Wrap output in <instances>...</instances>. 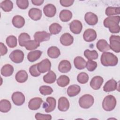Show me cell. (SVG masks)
<instances>
[{"label":"cell","instance_id":"d4e9b609","mask_svg":"<svg viewBox=\"0 0 120 120\" xmlns=\"http://www.w3.org/2000/svg\"><path fill=\"white\" fill-rule=\"evenodd\" d=\"M59 17L60 20L64 22H68L72 17V12L67 9H63L61 10L59 15Z\"/></svg>","mask_w":120,"mask_h":120},{"label":"cell","instance_id":"7a4b0ae2","mask_svg":"<svg viewBox=\"0 0 120 120\" xmlns=\"http://www.w3.org/2000/svg\"><path fill=\"white\" fill-rule=\"evenodd\" d=\"M100 60L104 66H115L118 63V59L112 53L105 52L101 55Z\"/></svg>","mask_w":120,"mask_h":120},{"label":"cell","instance_id":"d6986e66","mask_svg":"<svg viewBox=\"0 0 120 120\" xmlns=\"http://www.w3.org/2000/svg\"><path fill=\"white\" fill-rule=\"evenodd\" d=\"M117 82L112 79L107 81L103 87V90L106 92L115 90L117 87Z\"/></svg>","mask_w":120,"mask_h":120},{"label":"cell","instance_id":"8992f818","mask_svg":"<svg viewBox=\"0 0 120 120\" xmlns=\"http://www.w3.org/2000/svg\"><path fill=\"white\" fill-rule=\"evenodd\" d=\"M24 53L20 50H15L11 52L9 57L10 60L15 63L22 62L24 59Z\"/></svg>","mask_w":120,"mask_h":120},{"label":"cell","instance_id":"ee69618b","mask_svg":"<svg viewBox=\"0 0 120 120\" xmlns=\"http://www.w3.org/2000/svg\"><path fill=\"white\" fill-rule=\"evenodd\" d=\"M29 72L30 75L34 77H37L40 75V73L38 71L37 64L32 65L29 68Z\"/></svg>","mask_w":120,"mask_h":120},{"label":"cell","instance_id":"484cf974","mask_svg":"<svg viewBox=\"0 0 120 120\" xmlns=\"http://www.w3.org/2000/svg\"><path fill=\"white\" fill-rule=\"evenodd\" d=\"M12 23L15 27L21 28L25 24V19L22 16L15 15L12 19Z\"/></svg>","mask_w":120,"mask_h":120},{"label":"cell","instance_id":"8d00e7d4","mask_svg":"<svg viewBox=\"0 0 120 120\" xmlns=\"http://www.w3.org/2000/svg\"><path fill=\"white\" fill-rule=\"evenodd\" d=\"M40 45V43L35 40H30L25 44V47L27 50H33Z\"/></svg>","mask_w":120,"mask_h":120},{"label":"cell","instance_id":"cb8c5ba5","mask_svg":"<svg viewBox=\"0 0 120 120\" xmlns=\"http://www.w3.org/2000/svg\"><path fill=\"white\" fill-rule=\"evenodd\" d=\"M96 47L99 51L102 52H105L111 49L107 41L103 39H100L98 41Z\"/></svg>","mask_w":120,"mask_h":120},{"label":"cell","instance_id":"7c38bea8","mask_svg":"<svg viewBox=\"0 0 120 120\" xmlns=\"http://www.w3.org/2000/svg\"><path fill=\"white\" fill-rule=\"evenodd\" d=\"M51 34L45 31H37L34 35V38L36 41L38 42H42L49 40L50 38Z\"/></svg>","mask_w":120,"mask_h":120},{"label":"cell","instance_id":"b9f144b4","mask_svg":"<svg viewBox=\"0 0 120 120\" xmlns=\"http://www.w3.org/2000/svg\"><path fill=\"white\" fill-rule=\"evenodd\" d=\"M39 90L40 93L45 96L50 95L53 92L52 89L51 87L46 85H43L40 86Z\"/></svg>","mask_w":120,"mask_h":120},{"label":"cell","instance_id":"e575fe53","mask_svg":"<svg viewBox=\"0 0 120 120\" xmlns=\"http://www.w3.org/2000/svg\"><path fill=\"white\" fill-rule=\"evenodd\" d=\"M70 82L69 78L66 75H60L57 80L58 85L61 87H64L67 86Z\"/></svg>","mask_w":120,"mask_h":120},{"label":"cell","instance_id":"681fc988","mask_svg":"<svg viewBox=\"0 0 120 120\" xmlns=\"http://www.w3.org/2000/svg\"><path fill=\"white\" fill-rule=\"evenodd\" d=\"M31 2L33 5H35L36 6H40L43 3V2H44V0H32Z\"/></svg>","mask_w":120,"mask_h":120},{"label":"cell","instance_id":"e0dca14e","mask_svg":"<svg viewBox=\"0 0 120 120\" xmlns=\"http://www.w3.org/2000/svg\"><path fill=\"white\" fill-rule=\"evenodd\" d=\"M74 41L73 37L69 33L63 34L60 38V43L64 46H69L73 44Z\"/></svg>","mask_w":120,"mask_h":120},{"label":"cell","instance_id":"52a82bcc","mask_svg":"<svg viewBox=\"0 0 120 120\" xmlns=\"http://www.w3.org/2000/svg\"><path fill=\"white\" fill-rule=\"evenodd\" d=\"M56 101L54 98L50 97L46 99V102L44 103L43 107L46 112H50L53 111L56 107Z\"/></svg>","mask_w":120,"mask_h":120},{"label":"cell","instance_id":"44dd1931","mask_svg":"<svg viewBox=\"0 0 120 120\" xmlns=\"http://www.w3.org/2000/svg\"><path fill=\"white\" fill-rule=\"evenodd\" d=\"M71 69V64L68 60H61L58 66V70L60 72L65 73L69 72Z\"/></svg>","mask_w":120,"mask_h":120},{"label":"cell","instance_id":"1f68e13d","mask_svg":"<svg viewBox=\"0 0 120 120\" xmlns=\"http://www.w3.org/2000/svg\"><path fill=\"white\" fill-rule=\"evenodd\" d=\"M11 109V104L7 99H2L0 102V111L2 112L6 113Z\"/></svg>","mask_w":120,"mask_h":120},{"label":"cell","instance_id":"8fae6325","mask_svg":"<svg viewBox=\"0 0 120 120\" xmlns=\"http://www.w3.org/2000/svg\"><path fill=\"white\" fill-rule=\"evenodd\" d=\"M97 33L92 29H88L85 30L83 34L84 40L88 42H91L94 41L97 38Z\"/></svg>","mask_w":120,"mask_h":120},{"label":"cell","instance_id":"2e32d148","mask_svg":"<svg viewBox=\"0 0 120 120\" xmlns=\"http://www.w3.org/2000/svg\"><path fill=\"white\" fill-rule=\"evenodd\" d=\"M43 11L47 17H53L56 13V8L55 6L52 4H48L44 6Z\"/></svg>","mask_w":120,"mask_h":120},{"label":"cell","instance_id":"3957f363","mask_svg":"<svg viewBox=\"0 0 120 120\" xmlns=\"http://www.w3.org/2000/svg\"><path fill=\"white\" fill-rule=\"evenodd\" d=\"M116 99L112 95L106 96L103 99L102 102L103 108L106 111H111L114 109L116 105Z\"/></svg>","mask_w":120,"mask_h":120},{"label":"cell","instance_id":"4316f807","mask_svg":"<svg viewBox=\"0 0 120 120\" xmlns=\"http://www.w3.org/2000/svg\"><path fill=\"white\" fill-rule=\"evenodd\" d=\"M0 72L1 74L4 76H10L14 72V68L11 65L6 64L1 68Z\"/></svg>","mask_w":120,"mask_h":120},{"label":"cell","instance_id":"5b68a950","mask_svg":"<svg viewBox=\"0 0 120 120\" xmlns=\"http://www.w3.org/2000/svg\"><path fill=\"white\" fill-rule=\"evenodd\" d=\"M110 47L113 51L119 53L120 52V37L112 35L109 38Z\"/></svg>","mask_w":120,"mask_h":120},{"label":"cell","instance_id":"c3c4849f","mask_svg":"<svg viewBox=\"0 0 120 120\" xmlns=\"http://www.w3.org/2000/svg\"><path fill=\"white\" fill-rule=\"evenodd\" d=\"M0 55L1 56H3L7 53L8 49L7 47L2 42H0Z\"/></svg>","mask_w":120,"mask_h":120},{"label":"cell","instance_id":"277c9868","mask_svg":"<svg viewBox=\"0 0 120 120\" xmlns=\"http://www.w3.org/2000/svg\"><path fill=\"white\" fill-rule=\"evenodd\" d=\"M94 102L92 96L90 94H85L81 96L79 99V104L81 107L83 109H88L90 107Z\"/></svg>","mask_w":120,"mask_h":120},{"label":"cell","instance_id":"9c48e42d","mask_svg":"<svg viewBox=\"0 0 120 120\" xmlns=\"http://www.w3.org/2000/svg\"><path fill=\"white\" fill-rule=\"evenodd\" d=\"M38 71L40 73H44L49 71L51 68V63L48 59H45L37 64Z\"/></svg>","mask_w":120,"mask_h":120},{"label":"cell","instance_id":"f1b7e54d","mask_svg":"<svg viewBox=\"0 0 120 120\" xmlns=\"http://www.w3.org/2000/svg\"><path fill=\"white\" fill-rule=\"evenodd\" d=\"M56 80V75L55 73L52 70L48 71V72L43 76L44 81L47 83H52L55 82Z\"/></svg>","mask_w":120,"mask_h":120},{"label":"cell","instance_id":"bcb514c9","mask_svg":"<svg viewBox=\"0 0 120 120\" xmlns=\"http://www.w3.org/2000/svg\"><path fill=\"white\" fill-rule=\"evenodd\" d=\"M35 118L36 120H51L52 119V116L50 114H44L40 113H37L35 114Z\"/></svg>","mask_w":120,"mask_h":120},{"label":"cell","instance_id":"d590c367","mask_svg":"<svg viewBox=\"0 0 120 120\" xmlns=\"http://www.w3.org/2000/svg\"><path fill=\"white\" fill-rule=\"evenodd\" d=\"M84 55L88 60H96L98 59V54L96 50L90 51L89 49L85 50Z\"/></svg>","mask_w":120,"mask_h":120},{"label":"cell","instance_id":"83f0119b","mask_svg":"<svg viewBox=\"0 0 120 120\" xmlns=\"http://www.w3.org/2000/svg\"><path fill=\"white\" fill-rule=\"evenodd\" d=\"M28 77V74L26 71L21 70L15 75V80L19 83H23L27 80Z\"/></svg>","mask_w":120,"mask_h":120},{"label":"cell","instance_id":"ba28073f","mask_svg":"<svg viewBox=\"0 0 120 120\" xmlns=\"http://www.w3.org/2000/svg\"><path fill=\"white\" fill-rule=\"evenodd\" d=\"M25 96L20 91H16L13 93L12 95V100L14 104L18 106H20L24 104L25 102Z\"/></svg>","mask_w":120,"mask_h":120},{"label":"cell","instance_id":"ab89813d","mask_svg":"<svg viewBox=\"0 0 120 120\" xmlns=\"http://www.w3.org/2000/svg\"><path fill=\"white\" fill-rule=\"evenodd\" d=\"M6 41L8 46L10 48H14L17 45V38L13 35H10L8 37Z\"/></svg>","mask_w":120,"mask_h":120},{"label":"cell","instance_id":"f546056e","mask_svg":"<svg viewBox=\"0 0 120 120\" xmlns=\"http://www.w3.org/2000/svg\"><path fill=\"white\" fill-rule=\"evenodd\" d=\"M60 54V49L56 46H52L49 47L47 50V55L49 57L52 59L58 58Z\"/></svg>","mask_w":120,"mask_h":120},{"label":"cell","instance_id":"6da1fadb","mask_svg":"<svg viewBox=\"0 0 120 120\" xmlns=\"http://www.w3.org/2000/svg\"><path fill=\"white\" fill-rule=\"evenodd\" d=\"M120 20L119 15L108 16L104 20V25L105 27L108 28L112 33H118L120 30Z\"/></svg>","mask_w":120,"mask_h":120},{"label":"cell","instance_id":"ffe728a7","mask_svg":"<svg viewBox=\"0 0 120 120\" xmlns=\"http://www.w3.org/2000/svg\"><path fill=\"white\" fill-rule=\"evenodd\" d=\"M28 15L32 20L38 21L42 17V11L38 8H32L29 11Z\"/></svg>","mask_w":120,"mask_h":120},{"label":"cell","instance_id":"4dcf8cb0","mask_svg":"<svg viewBox=\"0 0 120 120\" xmlns=\"http://www.w3.org/2000/svg\"><path fill=\"white\" fill-rule=\"evenodd\" d=\"M42 52L40 50H35L30 52L27 55V59L30 62H34L38 60L41 56Z\"/></svg>","mask_w":120,"mask_h":120},{"label":"cell","instance_id":"60d3db41","mask_svg":"<svg viewBox=\"0 0 120 120\" xmlns=\"http://www.w3.org/2000/svg\"><path fill=\"white\" fill-rule=\"evenodd\" d=\"M77 80L79 83L85 84L87 83L89 80V75L86 73L81 72L78 75Z\"/></svg>","mask_w":120,"mask_h":120},{"label":"cell","instance_id":"f6af8a7d","mask_svg":"<svg viewBox=\"0 0 120 120\" xmlns=\"http://www.w3.org/2000/svg\"><path fill=\"white\" fill-rule=\"evenodd\" d=\"M16 2L18 8L22 9H25L29 6V1L27 0H17Z\"/></svg>","mask_w":120,"mask_h":120},{"label":"cell","instance_id":"74e56055","mask_svg":"<svg viewBox=\"0 0 120 120\" xmlns=\"http://www.w3.org/2000/svg\"><path fill=\"white\" fill-rule=\"evenodd\" d=\"M120 14V7H108L105 9V14L108 16H111L115 15H119Z\"/></svg>","mask_w":120,"mask_h":120},{"label":"cell","instance_id":"603a6c76","mask_svg":"<svg viewBox=\"0 0 120 120\" xmlns=\"http://www.w3.org/2000/svg\"><path fill=\"white\" fill-rule=\"evenodd\" d=\"M74 64L75 68L81 70L86 67V61L81 56L76 57L74 60Z\"/></svg>","mask_w":120,"mask_h":120},{"label":"cell","instance_id":"4fadbf2b","mask_svg":"<svg viewBox=\"0 0 120 120\" xmlns=\"http://www.w3.org/2000/svg\"><path fill=\"white\" fill-rule=\"evenodd\" d=\"M43 102V100L41 98L36 97L31 99L28 103V107L31 110H37L38 109Z\"/></svg>","mask_w":120,"mask_h":120},{"label":"cell","instance_id":"ac0fdd59","mask_svg":"<svg viewBox=\"0 0 120 120\" xmlns=\"http://www.w3.org/2000/svg\"><path fill=\"white\" fill-rule=\"evenodd\" d=\"M69 107V102L68 99L64 97L60 98L58 100V109L61 112L67 111Z\"/></svg>","mask_w":120,"mask_h":120},{"label":"cell","instance_id":"9a60e30c","mask_svg":"<svg viewBox=\"0 0 120 120\" xmlns=\"http://www.w3.org/2000/svg\"><path fill=\"white\" fill-rule=\"evenodd\" d=\"M103 78L101 76H95L92 78L90 84L93 89L97 90L100 88L103 84Z\"/></svg>","mask_w":120,"mask_h":120},{"label":"cell","instance_id":"d6a6232c","mask_svg":"<svg viewBox=\"0 0 120 120\" xmlns=\"http://www.w3.org/2000/svg\"><path fill=\"white\" fill-rule=\"evenodd\" d=\"M1 9L6 12H10L13 8V3L9 0H6L2 1L0 4Z\"/></svg>","mask_w":120,"mask_h":120},{"label":"cell","instance_id":"7402d4cb","mask_svg":"<svg viewBox=\"0 0 120 120\" xmlns=\"http://www.w3.org/2000/svg\"><path fill=\"white\" fill-rule=\"evenodd\" d=\"M81 91L80 87L77 84H73L69 86L67 89V94L70 97H73L77 95Z\"/></svg>","mask_w":120,"mask_h":120},{"label":"cell","instance_id":"7bdbcfd3","mask_svg":"<svg viewBox=\"0 0 120 120\" xmlns=\"http://www.w3.org/2000/svg\"><path fill=\"white\" fill-rule=\"evenodd\" d=\"M97 63L92 60H88L86 62V68L87 70L90 72L93 71L97 67Z\"/></svg>","mask_w":120,"mask_h":120},{"label":"cell","instance_id":"836d02e7","mask_svg":"<svg viewBox=\"0 0 120 120\" xmlns=\"http://www.w3.org/2000/svg\"><path fill=\"white\" fill-rule=\"evenodd\" d=\"M30 40V36L27 33H22L18 37L19 44L21 46H25L26 43Z\"/></svg>","mask_w":120,"mask_h":120},{"label":"cell","instance_id":"7dc6e473","mask_svg":"<svg viewBox=\"0 0 120 120\" xmlns=\"http://www.w3.org/2000/svg\"><path fill=\"white\" fill-rule=\"evenodd\" d=\"M60 4L65 7H68L71 6L74 2V0H60Z\"/></svg>","mask_w":120,"mask_h":120},{"label":"cell","instance_id":"f35d334b","mask_svg":"<svg viewBox=\"0 0 120 120\" xmlns=\"http://www.w3.org/2000/svg\"><path fill=\"white\" fill-rule=\"evenodd\" d=\"M62 29V27L57 23H53L49 26V31L51 34L56 35L59 33Z\"/></svg>","mask_w":120,"mask_h":120},{"label":"cell","instance_id":"30bf717a","mask_svg":"<svg viewBox=\"0 0 120 120\" xmlns=\"http://www.w3.org/2000/svg\"><path fill=\"white\" fill-rule=\"evenodd\" d=\"M69 28L72 33L75 34H78L82 31V25L80 21L75 20L70 23Z\"/></svg>","mask_w":120,"mask_h":120},{"label":"cell","instance_id":"5bb4252c","mask_svg":"<svg viewBox=\"0 0 120 120\" xmlns=\"http://www.w3.org/2000/svg\"><path fill=\"white\" fill-rule=\"evenodd\" d=\"M84 20L86 23L90 25H95L98 22L97 15L92 12H87L84 16Z\"/></svg>","mask_w":120,"mask_h":120}]
</instances>
